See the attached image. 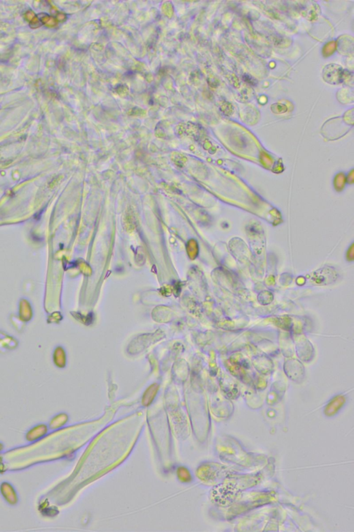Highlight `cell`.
I'll list each match as a JSON object with an SVG mask.
<instances>
[{"instance_id":"52a82bcc","label":"cell","mask_w":354,"mask_h":532,"mask_svg":"<svg viewBox=\"0 0 354 532\" xmlns=\"http://www.w3.org/2000/svg\"><path fill=\"white\" fill-rule=\"evenodd\" d=\"M4 449H5V445H4L3 442L0 441V453L3 452Z\"/></svg>"},{"instance_id":"8992f818","label":"cell","mask_w":354,"mask_h":532,"mask_svg":"<svg viewBox=\"0 0 354 532\" xmlns=\"http://www.w3.org/2000/svg\"><path fill=\"white\" fill-rule=\"evenodd\" d=\"M41 20H42V22H44L46 25L49 26V27L55 25V20L52 17H42Z\"/></svg>"},{"instance_id":"277c9868","label":"cell","mask_w":354,"mask_h":532,"mask_svg":"<svg viewBox=\"0 0 354 532\" xmlns=\"http://www.w3.org/2000/svg\"><path fill=\"white\" fill-rule=\"evenodd\" d=\"M67 417L64 414H59V415L54 416L52 419H50L49 423H48V427L49 430H56V429L61 428L63 426L65 423L67 422Z\"/></svg>"},{"instance_id":"6da1fadb","label":"cell","mask_w":354,"mask_h":532,"mask_svg":"<svg viewBox=\"0 0 354 532\" xmlns=\"http://www.w3.org/2000/svg\"><path fill=\"white\" fill-rule=\"evenodd\" d=\"M0 495L5 503L11 507L18 505L20 501L16 488L14 485L7 481H4L0 484Z\"/></svg>"},{"instance_id":"3957f363","label":"cell","mask_w":354,"mask_h":532,"mask_svg":"<svg viewBox=\"0 0 354 532\" xmlns=\"http://www.w3.org/2000/svg\"><path fill=\"white\" fill-rule=\"evenodd\" d=\"M48 425L40 423L32 427L25 434V439L29 443L38 441L48 433Z\"/></svg>"},{"instance_id":"5b68a950","label":"cell","mask_w":354,"mask_h":532,"mask_svg":"<svg viewBox=\"0 0 354 532\" xmlns=\"http://www.w3.org/2000/svg\"><path fill=\"white\" fill-rule=\"evenodd\" d=\"M25 18L29 20L30 24H33V27H40V20L35 16L33 12H27L25 15Z\"/></svg>"},{"instance_id":"7a4b0ae2","label":"cell","mask_w":354,"mask_h":532,"mask_svg":"<svg viewBox=\"0 0 354 532\" xmlns=\"http://www.w3.org/2000/svg\"><path fill=\"white\" fill-rule=\"evenodd\" d=\"M337 277H338V275L333 269L325 268V269L315 272L312 277V280L315 284L326 285L334 282Z\"/></svg>"}]
</instances>
